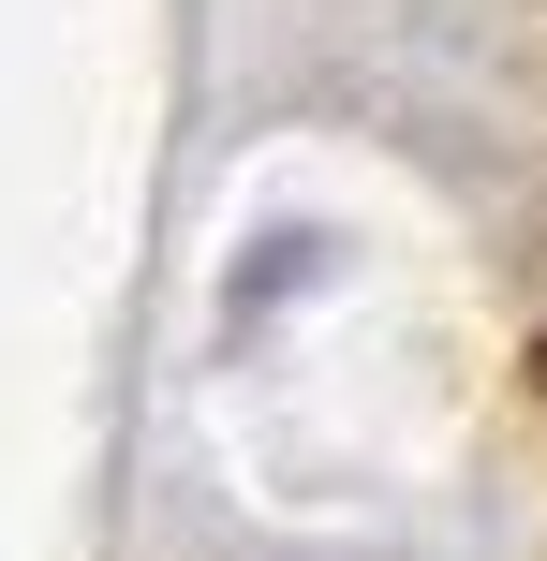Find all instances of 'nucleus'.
I'll return each mask as SVG.
<instances>
[{
    "label": "nucleus",
    "instance_id": "1",
    "mask_svg": "<svg viewBox=\"0 0 547 561\" xmlns=\"http://www.w3.org/2000/svg\"><path fill=\"white\" fill-rule=\"evenodd\" d=\"M533 385H547V340H533Z\"/></svg>",
    "mask_w": 547,
    "mask_h": 561
}]
</instances>
